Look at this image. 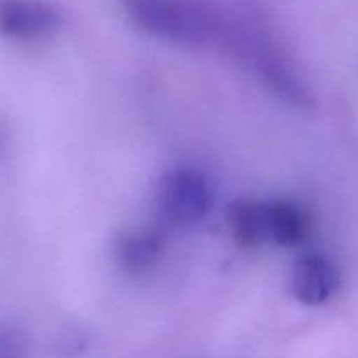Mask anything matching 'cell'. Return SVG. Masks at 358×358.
I'll use <instances>...</instances> for the list:
<instances>
[{
    "instance_id": "cell-5",
    "label": "cell",
    "mask_w": 358,
    "mask_h": 358,
    "mask_svg": "<svg viewBox=\"0 0 358 358\" xmlns=\"http://www.w3.org/2000/svg\"><path fill=\"white\" fill-rule=\"evenodd\" d=\"M227 222L238 245L245 248H257L269 243L268 201L240 199L229 206Z\"/></svg>"
},
{
    "instance_id": "cell-9",
    "label": "cell",
    "mask_w": 358,
    "mask_h": 358,
    "mask_svg": "<svg viewBox=\"0 0 358 358\" xmlns=\"http://www.w3.org/2000/svg\"><path fill=\"white\" fill-rule=\"evenodd\" d=\"M3 145H6V135H3V128L2 124H0V154H2Z\"/></svg>"
},
{
    "instance_id": "cell-3",
    "label": "cell",
    "mask_w": 358,
    "mask_h": 358,
    "mask_svg": "<svg viewBox=\"0 0 358 358\" xmlns=\"http://www.w3.org/2000/svg\"><path fill=\"white\" fill-rule=\"evenodd\" d=\"M63 13L49 0H0V35L30 42L55 34Z\"/></svg>"
},
{
    "instance_id": "cell-1",
    "label": "cell",
    "mask_w": 358,
    "mask_h": 358,
    "mask_svg": "<svg viewBox=\"0 0 358 358\" xmlns=\"http://www.w3.org/2000/svg\"><path fill=\"white\" fill-rule=\"evenodd\" d=\"M135 27L154 37L199 45L222 38L227 23L208 0H122Z\"/></svg>"
},
{
    "instance_id": "cell-8",
    "label": "cell",
    "mask_w": 358,
    "mask_h": 358,
    "mask_svg": "<svg viewBox=\"0 0 358 358\" xmlns=\"http://www.w3.org/2000/svg\"><path fill=\"white\" fill-rule=\"evenodd\" d=\"M24 336L13 325L0 324V358H24Z\"/></svg>"
},
{
    "instance_id": "cell-7",
    "label": "cell",
    "mask_w": 358,
    "mask_h": 358,
    "mask_svg": "<svg viewBox=\"0 0 358 358\" xmlns=\"http://www.w3.org/2000/svg\"><path fill=\"white\" fill-rule=\"evenodd\" d=\"M268 229L269 243L294 247L308 233L306 213L294 203L273 199L268 201Z\"/></svg>"
},
{
    "instance_id": "cell-4",
    "label": "cell",
    "mask_w": 358,
    "mask_h": 358,
    "mask_svg": "<svg viewBox=\"0 0 358 358\" xmlns=\"http://www.w3.org/2000/svg\"><path fill=\"white\" fill-rule=\"evenodd\" d=\"M341 276L331 259L322 254H306L297 261L292 275V290L306 306L327 303L339 289Z\"/></svg>"
},
{
    "instance_id": "cell-6",
    "label": "cell",
    "mask_w": 358,
    "mask_h": 358,
    "mask_svg": "<svg viewBox=\"0 0 358 358\" xmlns=\"http://www.w3.org/2000/svg\"><path fill=\"white\" fill-rule=\"evenodd\" d=\"M163 248V238L157 231L140 229L119 238L115 255L126 273L142 275L157 262Z\"/></svg>"
},
{
    "instance_id": "cell-2",
    "label": "cell",
    "mask_w": 358,
    "mask_h": 358,
    "mask_svg": "<svg viewBox=\"0 0 358 358\" xmlns=\"http://www.w3.org/2000/svg\"><path fill=\"white\" fill-rule=\"evenodd\" d=\"M212 192L205 175L192 168H177L161 178L157 205L168 220L175 224H194L210 210Z\"/></svg>"
}]
</instances>
